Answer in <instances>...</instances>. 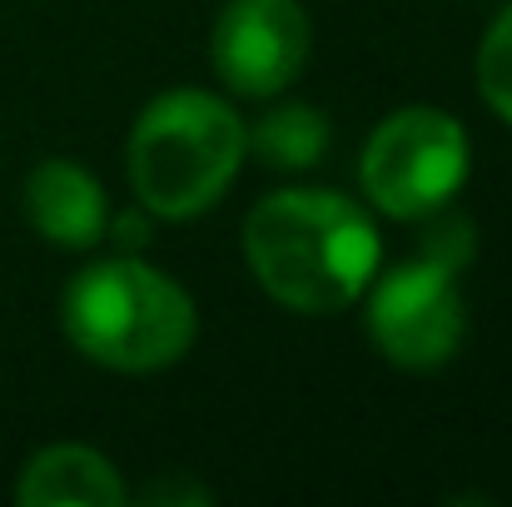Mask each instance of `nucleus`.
<instances>
[{"mask_svg": "<svg viewBox=\"0 0 512 507\" xmlns=\"http://www.w3.org/2000/svg\"><path fill=\"white\" fill-rule=\"evenodd\" d=\"M244 259L274 304L294 314H339L378 274V229L343 194L279 189L249 209Z\"/></svg>", "mask_w": 512, "mask_h": 507, "instance_id": "nucleus-1", "label": "nucleus"}, {"mask_svg": "<svg viewBox=\"0 0 512 507\" xmlns=\"http://www.w3.org/2000/svg\"><path fill=\"white\" fill-rule=\"evenodd\" d=\"M60 329L90 358L115 373L170 368L194 343V299L170 274L140 259L85 264L60 294Z\"/></svg>", "mask_w": 512, "mask_h": 507, "instance_id": "nucleus-2", "label": "nucleus"}, {"mask_svg": "<svg viewBox=\"0 0 512 507\" xmlns=\"http://www.w3.org/2000/svg\"><path fill=\"white\" fill-rule=\"evenodd\" d=\"M249 155L244 120L209 90L150 100L130 130V184L160 219L204 214Z\"/></svg>", "mask_w": 512, "mask_h": 507, "instance_id": "nucleus-3", "label": "nucleus"}, {"mask_svg": "<svg viewBox=\"0 0 512 507\" xmlns=\"http://www.w3.org/2000/svg\"><path fill=\"white\" fill-rule=\"evenodd\" d=\"M358 179L388 219H428L468 179V130L448 110L408 105L368 135Z\"/></svg>", "mask_w": 512, "mask_h": 507, "instance_id": "nucleus-4", "label": "nucleus"}, {"mask_svg": "<svg viewBox=\"0 0 512 507\" xmlns=\"http://www.w3.org/2000/svg\"><path fill=\"white\" fill-rule=\"evenodd\" d=\"M363 294H368V338L398 368H438L458 353L468 334L458 274L428 254L393 264L383 279L373 274Z\"/></svg>", "mask_w": 512, "mask_h": 507, "instance_id": "nucleus-5", "label": "nucleus"}, {"mask_svg": "<svg viewBox=\"0 0 512 507\" xmlns=\"http://www.w3.org/2000/svg\"><path fill=\"white\" fill-rule=\"evenodd\" d=\"M209 55L234 95H279L309 60V15L299 0H229L214 20Z\"/></svg>", "mask_w": 512, "mask_h": 507, "instance_id": "nucleus-6", "label": "nucleus"}, {"mask_svg": "<svg viewBox=\"0 0 512 507\" xmlns=\"http://www.w3.org/2000/svg\"><path fill=\"white\" fill-rule=\"evenodd\" d=\"M25 214L40 229V239L60 249H90L105 239L110 209L100 179L75 160H45L25 179Z\"/></svg>", "mask_w": 512, "mask_h": 507, "instance_id": "nucleus-7", "label": "nucleus"}, {"mask_svg": "<svg viewBox=\"0 0 512 507\" xmlns=\"http://www.w3.org/2000/svg\"><path fill=\"white\" fill-rule=\"evenodd\" d=\"M20 507H125L130 488L120 483L115 463L85 443L40 448L15 483Z\"/></svg>", "mask_w": 512, "mask_h": 507, "instance_id": "nucleus-8", "label": "nucleus"}, {"mask_svg": "<svg viewBox=\"0 0 512 507\" xmlns=\"http://www.w3.org/2000/svg\"><path fill=\"white\" fill-rule=\"evenodd\" d=\"M244 145L269 169H309L329 150V120L314 105H279L254 130H244Z\"/></svg>", "mask_w": 512, "mask_h": 507, "instance_id": "nucleus-9", "label": "nucleus"}, {"mask_svg": "<svg viewBox=\"0 0 512 507\" xmlns=\"http://www.w3.org/2000/svg\"><path fill=\"white\" fill-rule=\"evenodd\" d=\"M478 90H483L488 110L512 125V5L488 25V35L478 45Z\"/></svg>", "mask_w": 512, "mask_h": 507, "instance_id": "nucleus-10", "label": "nucleus"}, {"mask_svg": "<svg viewBox=\"0 0 512 507\" xmlns=\"http://www.w3.org/2000/svg\"><path fill=\"white\" fill-rule=\"evenodd\" d=\"M428 219H433V214H428ZM473 249H478V239H473V219H468V214H443V219H433L428 234H423V254L438 259V264L453 269V274L473 264Z\"/></svg>", "mask_w": 512, "mask_h": 507, "instance_id": "nucleus-11", "label": "nucleus"}, {"mask_svg": "<svg viewBox=\"0 0 512 507\" xmlns=\"http://www.w3.org/2000/svg\"><path fill=\"white\" fill-rule=\"evenodd\" d=\"M145 503H209V488H199V483H189V478H160V483H150L145 488Z\"/></svg>", "mask_w": 512, "mask_h": 507, "instance_id": "nucleus-12", "label": "nucleus"}, {"mask_svg": "<svg viewBox=\"0 0 512 507\" xmlns=\"http://www.w3.org/2000/svg\"><path fill=\"white\" fill-rule=\"evenodd\" d=\"M105 234H115L120 249H140V244H150V219L140 209H125V214H115V229H105Z\"/></svg>", "mask_w": 512, "mask_h": 507, "instance_id": "nucleus-13", "label": "nucleus"}]
</instances>
